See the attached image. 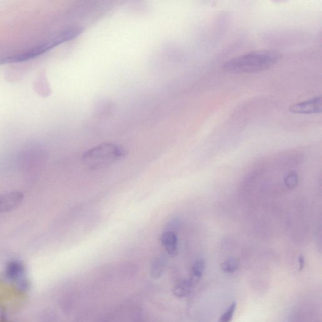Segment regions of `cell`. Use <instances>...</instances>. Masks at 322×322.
Listing matches in <instances>:
<instances>
[{
  "instance_id": "obj_1",
  "label": "cell",
  "mask_w": 322,
  "mask_h": 322,
  "mask_svg": "<svg viewBox=\"0 0 322 322\" xmlns=\"http://www.w3.org/2000/svg\"><path fill=\"white\" fill-rule=\"evenodd\" d=\"M281 59V54L276 50H258L228 60L222 69L234 74L258 73L270 69Z\"/></svg>"
},
{
  "instance_id": "obj_2",
  "label": "cell",
  "mask_w": 322,
  "mask_h": 322,
  "mask_svg": "<svg viewBox=\"0 0 322 322\" xmlns=\"http://www.w3.org/2000/svg\"><path fill=\"white\" fill-rule=\"evenodd\" d=\"M126 154V151L122 147L106 142L101 144L85 152L81 160L87 168L98 170L121 160Z\"/></svg>"
},
{
  "instance_id": "obj_3",
  "label": "cell",
  "mask_w": 322,
  "mask_h": 322,
  "mask_svg": "<svg viewBox=\"0 0 322 322\" xmlns=\"http://www.w3.org/2000/svg\"><path fill=\"white\" fill-rule=\"evenodd\" d=\"M81 32H82V29L80 28H69V29L65 30L64 32L59 33L51 40L41 44L36 48L28 50L27 51L23 52V53L0 59V64L15 63V62L27 61L28 60L32 59L49 51V50L54 48L55 47L60 45V44L77 38Z\"/></svg>"
},
{
  "instance_id": "obj_4",
  "label": "cell",
  "mask_w": 322,
  "mask_h": 322,
  "mask_svg": "<svg viewBox=\"0 0 322 322\" xmlns=\"http://www.w3.org/2000/svg\"><path fill=\"white\" fill-rule=\"evenodd\" d=\"M321 96H316L308 100L293 104L290 107V111L295 114H318L321 112Z\"/></svg>"
},
{
  "instance_id": "obj_5",
  "label": "cell",
  "mask_w": 322,
  "mask_h": 322,
  "mask_svg": "<svg viewBox=\"0 0 322 322\" xmlns=\"http://www.w3.org/2000/svg\"><path fill=\"white\" fill-rule=\"evenodd\" d=\"M23 195L14 192L0 195V213H4L17 208L22 203Z\"/></svg>"
},
{
  "instance_id": "obj_6",
  "label": "cell",
  "mask_w": 322,
  "mask_h": 322,
  "mask_svg": "<svg viewBox=\"0 0 322 322\" xmlns=\"http://www.w3.org/2000/svg\"><path fill=\"white\" fill-rule=\"evenodd\" d=\"M5 276L11 281L18 282L21 287H26V282H24L25 268L20 262H10L7 267Z\"/></svg>"
},
{
  "instance_id": "obj_7",
  "label": "cell",
  "mask_w": 322,
  "mask_h": 322,
  "mask_svg": "<svg viewBox=\"0 0 322 322\" xmlns=\"http://www.w3.org/2000/svg\"><path fill=\"white\" fill-rule=\"evenodd\" d=\"M161 242L167 255L171 257H175L178 253L177 236L173 231L166 230L161 236Z\"/></svg>"
},
{
  "instance_id": "obj_8",
  "label": "cell",
  "mask_w": 322,
  "mask_h": 322,
  "mask_svg": "<svg viewBox=\"0 0 322 322\" xmlns=\"http://www.w3.org/2000/svg\"><path fill=\"white\" fill-rule=\"evenodd\" d=\"M195 285V282L190 278L182 280L174 288L173 293L175 297L180 298L187 297L192 293Z\"/></svg>"
},
{
  "instance_id": "obj_9",
  "label": "cell",
  "mask_w": 322,
  "mask_h": 322,
  "mask_svg": "<svg viewBox=\"0 0 322 322\" xmlns=\"http://www.w3.org/2000/svg\"><path fill=\"white\" fill-rule=\"evenodd\" d=\"M166 266V258L159 256L154 259L151 264V274L154 278L158 279L163 274Z\"/></svg>"
},
{
  "instance_id": "obj_10",
  "label": "cell",
  "mask_w": 322,
  "mask_h": 322,
  "mask_svg": "<svg viewBox=\"0 0 322 322\" xmlns=\"http://www.w3.org/2000/svg\"><path fill=\"white\" fill-rule=\"evenodd\" d=\"M205 261L203 259H196L192 264L191 268V277L190 279L195 282H198L199 280L202 277L205 269Z\"/></svg>"
},
{
  "instance_id": "obj_11",
  "label": "cell",
  "mask_w": 322,
  "mask_h": 322,
  "mask_svg": "<svg viewBox=\"0 0 322 322\" xmlns=\"http://www.w3.org/2000/svg\"><path fill=\"white\" fill-rule=\"evenodd\" d=\"M240 267V261L237 259L230 258L222 262L221 268L225 273L232 274L236 272Z\"/></svg>"
},
{
  "instance_id": "obj_12",
  "label": "cell",
  "mask_w": 322,
  "mask_h": 322,
  "mask_svg": "<svg viewBox=\"0 0 322 322\" xmlns=\"http://www.w3.org/2000/svg\"><path fill=\"white\" fill-rule=\"evenodd\" d=\"M284 182L286 187L290 190L297 188L299 182V178L297 172H291L288 174L284 177Z\"/></svg>"
},
{
  "instance_id": "obj_13",
  "label": "cell",
  "mask_w": 322,
  "mask_h": 322,
  "mask_svg": "<svg viewBox=\"0 0 322 322\" xmlns=\"http://www.w3.org/2000/svg\"><path fill=\"white\" fill-rule=\"evenodd\" d=\"M237 303L234 302L231 303L225 311L223 315L220 317L219 322H230L232 321L233 316L234 315L235 310H236Z\"/></svg>"
},
{
  "instance_id": "obj_14",
  "label": "cell",
  "mask_w": 322,
  "mask_h": 322,
  "mask_svg": "<svg viewBox=\"0 0 322 322\" xmlns=\"http://www.w3.org/2000/svg\"><path fill=\"white\" fill-rule=\"evenodd\" d=\"M298 262H299V269L300 271L303 270V269L304 268L305 261V258L303 257V256H300L299 259H298Z\"/></svg>"
},
{
  "instance_id": "obj_15",
  "label": "cell",
  "mask_w": 322,
  "mask_h": 322,
  "mask_svg": "<svg viewBox=\"0 0 322 322\" xmlns=\"http://www.w3.org/2000/svg\"><path fill=\"white\" fill-rule=\"evenodd\" d=\"M318 322H320V321H318Z\"/></svg>"
}]
</instances>
